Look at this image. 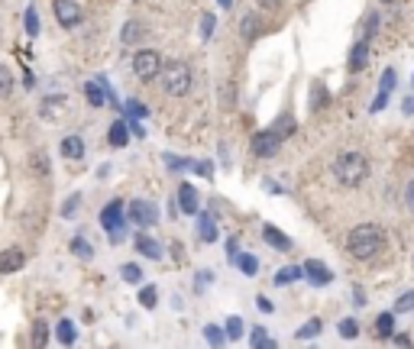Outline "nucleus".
<instances>
[{
  "mask_svg": "<svg viewBox=\"0 0 414 349\" xmlns=\"http://www.w3.org/2000/svg\"><path fill=\"white\" fill-rule=\"evenodd\" d=\"M382 246H386V233L376 223H363V227L349 230L347 236V249L356 259H372L376 253H382Z\"/></svg>",
  "mask_w": 414,
  "mask_h": 349,
  "instance_id": "nucleus-1",
  "label": "nucleus"
},
{
  "mask_svg": "<svg viewBox=\"0 0 414 349\" xmlns=\"http://www.w3.org/2000/svg\"><path fill=\"white\" fill-rule=\"evenodd\" d=\"M333 178L343 185V188H359L363 181L369 178V159L359 155V152H343L333 162Z\"/></svg>",
  "mask_w": 414,
  "mask_h": 349,
  "instance_id": "nucleus-2",
  "label": "nucleus"
},
{
  "mask_svg": "<svg viewBox=\"0 0 414 349\" xmlns=\"http://www.w3.org/2000/svg\"><path fill=\"white\" fill-rule=\"evenodd\" d=\"M162 87H165V94H172V97H185L191 91V68L185 65V62L162 65Z\"/></svg>",
  "mask_w": 414,
  "mask_h": 349,
  "instance_id": "nucleus-3",
  "label": "nucleus"
},
{
  "mask_svg": "<svg viewBox=\"0 0 414 349\" xmlns=\"http://www.w3.org/2000/svg\"><path fill=\"white\" fill-rule=\"evenodd\" d=\"M133 71L140 81H152L156 75H162V58L159 52H152V49H140L136 56H133Z\"/></svg>",
  "mask_w": 414,
  "mask_h": 349,
  "instance_id": "nucleus-4",
  "label": "nucleus"
},
{
  "mask_svg": "<svg viewBox=\"0 0 414 349\" xmlns=\"http://www.w3.org/2000/svg\"><path fill=\"white\" fill-rule=\"evenodd\" d=\"M101 227L110 233L113 243H120L123 239V201H110V204L101 210Z\"/></svg>",
  "mask_w": 414,
  "mask_h": 349,
  "instance_id": "nucleus-5",
  "label": "nucleus"
},
{
  "mask_svg": "<svg viewBox=\"0 0 414 349\" xmlns=\"http://www.w3.org/2000/svg\"><path fill=\"white\" fill-rule=\"evenodd\" d=\"M279 149H282V133L279 130H263L253 136V155H259V159H272Z\"/></svg>",
  "mask_w": 414,
  "mask_h": 349,
  "instance_id": "nucleus-6",
  "label": "nucleus"
},
{
  "mask_svg": "<svg viewBox=\"0 0 414 349\" xmlns=\"http://www.w3.org/2000/svg\"><path fill=\"white\" fill-rule=\"evenodd\" d=\"M52 10H56V19L62 29H75L81 23V7H78L75 0H56Z\"/></svg>",
  "mask_w": 414,
  "mask_h": 349,
  "instance_id": "nucleus-7",
  "label": "nucleus"
},
{
  "mask_svg": "<svg viewBox=\"0 0 414 349\" xmlns=\"http://www.w3.org/2000/svg\"><path fill=\"white\" fill-rule=\"evenodd\" d=\"M130 220L136 223V227H152L156 223V217H159V210H156V204L152 201H130Z\"/></svg>",
  "mask_w": 414,
  "mask_h": 349,
  "instance_id": "nucleus-8",
  "label": "nucleus"
},
{
  "mask_svg": "<svg viewBox=\"0 0 414 349\" xmlns=\"http://www.w3.org/2000/svg\"><path fill=\"white\" fill-rule=\"evenodd\" d=\"M304 275H308L310 284H317V288H324V284H330V278H333V272H330L324 262H317V259H310L308 265H304Z\"/></svg>",
  "mask_w": 414,
  "mask_h": 349,
  "instance_id": "nucleus-9",
  "label": "nucleus"
},
{
  "mask_svg": "<svg viewBox=\"0 0 414 349\" xmlns=\"http://www.w3.org/2000/svg\"><path fill=\"white\" fill-rule=\"evenodd\" d=\"M23 262H26V255H23V249H3L0 253V272L10 275V272H17V269H23Z\"/></svg>",
  "mask_w": 414,
  "mask_h": 349,
  "instance_id": "nucleus-10",
  "label": "nucleus"
},
{
  "mask_svg": "<svg viewBox=\"0 0 414 349\" xmlns=\"http://www.w3.org/2000/svg\"><path fill=\"white\" fill-rule=\"evenodd\" d=\"M146 36H149V29L142 26L140 19H130V23L123 26V33H120V42L123 46H136V42H142Z\"/></svg>",
  "mask_w": 414,
  "mask_h": 349,
  "instance_id": "nucleus-11",
  "label": "nucleus"
},
{
  "mask_svg": "<svg viewBox=\"0 0 414 349\" xmlns=\"http://www.w3.org/2000/svg\"><path fill=\"white\" fill-rule=\"evenodd\" d=\"M85 97L91 107H104L107 104V97H110V91H107V81H88L85 85Z\"/></svg>",
  "mask_w": 414,
  "mask_h": 349,
  "instance_id": "nucleus-12",
  "label": "nucleus"
},
{
  "mask_svg": "<svg viewBox=\"0 0 414 349\" xmlns=\"http://www.w3.org/2000/svg\"><path fill=\"white\" fill-rule=\"evenodd\" d=\"M179 207H181V214H198V210H201L198 191L191 188V185H181V188H179Z\"/></svg>",
  "mask_w": 414,
  "mask_h": 349,
  "instance_id": "nucleus-13",
  "label": "nucleus"
},
{
  "mask_svg": "<svg viewBox=\"0 0 414 349\" xmlns=\"http://www.w3.org/2000/svg\"><path fill=\"white\" fill-rule=\"evenodd\" d=\"M136 253H142L146 259H162V246L156 243L152 236L140 233V236H136Z\"/></svg>",
  "mask_w": 414,
  "mask_h": 349,
  "instance_id": "nucleus-14",
  "label": "nucleus"
},
{
  "mask_svg": "<svg viewBox=\"0 0 414 349\" xmlns=\"http://www.w3.org/2000/svg\"><path fill=\"white\" fill-rule=\"evenodd\" d=\"M58 149H62L65 159H81V155H85V139H81V136H65Z\"/></svg>",
  "mask_w": 414,
  "mask_h": 349,
  "instance_id": "nucleus-15",
  "label": "nucleus"
},
{
  "mask_svg": "<svg viewBox=\"0 0 414 349\" xmlns=\"http://www.w3.org/2000/svg\"><path fill=\"white\" fill-rule=\"evenodd\" d=\"M366 62H369V46H366V39H363V42H356L353 52H349V71H363Z\"/></svg>",
  "mask_w": 414,
  "mask_h": 349,
  "instance_id": "nucleus-16",
  "label": "nucleus"
},
{
  "mask_svg": "<svg viewBox=\"0 0 414 349\" xmlns=\"http://www.w3.org/2000/svg\"><path fill=\"white\" fill-rule=\"evenodd\" d=\"M107 142H110L113 149H123V146L130 142V130H126V123H123V120L113 123L110 133H107Z\"/></svg>",
  "mask_w": 414,
  "mask_h": 349,
  "instance_id": "nucleus-17",
  "label": "nucleus"
},
{
  "mask_svg": "<svg viewBox=\"0 0 414 349\" xmlns=\"http://www.w3.org/2000/svg\"><path fill=\"white\" fill-rule=\"evenodd\" d=\"M263 239L269 246H275V249H282V253H285V249H292V239H288L285 233H279L275 227H263Z\"/></svg>",
  "mask_w": 414,
  "mask_h": 349,
  "instance_id": "nucleus-18",
  "label": "nucleus"
},
{
  "mask_svg": "<svg viewBox=\"0 0 414 349\" xmlns=\"http://www.w3.org/2000/svg\"><path fill=\"white\" fill-rule=\"evenodd\" d=\"M240 36H243L246 42H253V39L259 36V19H256V13H246V17H240Z\"/></svg>",
  "mask_w": 414,
  "mask_h": 349,
  "instance_id": "nucleus-19",
  "label": "nucleus"
},
{
  "mask_svg": "<svg viewBox=\"0 0 414 349\" xmlns=\"http://www.w3.org/2000/svg\"><path fill=\"white\" fill-rule=\"evenodd\" d=\"M198 236L204 239V243H214L217 236H220L217 233V223L207 217V214H198Z\"/></svg>",
  "mask_w": 414,
  "mask_h": 349,
  "instance_id": "nucleus-20",
  "label": "nucleus"
},
{
  "mask_svg": "<svg viewBox=\"0 0 414 349\" xmlns=\"http://www.w3.org/2000/svg\"><path fill=\"white\" fill-rule=\"evenodd\" d=\"M75 323L72 321H58V327H56V340L62 343V346H72V343H75Z\"/></svg>",
  "mask_w": 414,
  "mask_h": 349,
  "instance_id": "nucleus-21",
  "label": "nucleus"
},
{
  "mask_svg": "<svg viewBox=\"0 0 414 349\" xmlns=\"http://www.w3.org/2000/svg\"><path fill=\"white\" fill-rule=\"evenodd\" d=\"M301 275H304V269H295V265H288V269H282V272L275 275V284H279V288H285V284H295Z\"/></svg>",
  "mask_w": 414,
  "mask_h": 349,
  "instance_id": "nucleus-22",
  "label": "nucleus"
},
{
  "mask_svg": "<svg viewBox=\"0 0 414 349\" xmlns=\"http://www.w3.org/2000/svg\"><path fill=\"white\" fill-rule=\"evenodd\" d=\"M376 333L382 337V340H386V337H392V333H395V314H379Z\"/></svg>",
  "mask_w": 414,
  "mask_h": 349,
  "instance_id": "nucleus-23",
  "label": "nucleus"
},
{
  "mask_svg": "<svg viewBox=\"0 0 414 349\" xmlns=\"http://www.w3.org/2000/svg\"><path fill=\"white\" fill-rule=\"evenodd\" d=\"M72 253H75L78 259H91V255H94V246L88 243L85 236H75V239H72Z\"/></svg>",
  "mask_w": 414,
  "mask_h": 349,
  "instance_id": "nucleus-24",
  "label": "nucleus"
},
{
  "mask_svg": "<svg viewBox=\"0 0 414 349\" xmlns=\"http://www.w3.org/2000/svg\"><path fill=\"white\" fill-rule=\"evenodd\" d=\"M249 343H253L256 349H259V346L272 349V346H275V340H272V337H269V333H265V327H256V330H253V337H249Z\"/></svg>",
  "mask_w": 414,
  "mask_h": 349,
  "instance_id": "nucleus-25",
  "label": "nucleus"
},
{
  "mask_svg": "<svg viewBox=\"0 0 414 349\" xmlns=\"http://www.w3.org/2000/svg\"><path fill=\"white\" fill-rule=\"evenodd\" d=\"M29 165H33V171H36L39 178H46V175H49V159H46V152H33Z\"/></svg>",
  "mask_w": 414,
  "mask_h": 349,
  "instance_id": "nucleus-26",
  "label": "nucleus"
},
{
  "mask_svg": "<svg viewBox=\"0 0 414 349\" xmlns=\"http://www.w3.org/2000/svg\"><path fill=\"white\" fill-rule=\"evenodd\" d=\"M156 301H159V291H156V284H146L140 291V304L146 307V311H152L156 307Z\"/></svg>",
  "mask_w": 414,
  "mask_h": 349,
  "instance_id": "nucleus-27",
  "label": "nucleus"
},
{
  "mask_svg": "<svg viewBox=\"0 0 414 349\" xmlns=\"http://www.w3.org/2000/svg\"><path fill=\"white\" fill-rule=\"evenodd\" d=\"M120 275H123V282L126 284H140L142 282V272H140V265H133V262H126L120 269Z\"/></svg>",
  "mask_w": 414,
  "mask_h": 349,
  "instance_id": "nucleus-28",
  "label": "nucleus"
},
{
  "mask_svg": "<svg viewBox=\"0 0 414 349\" xmlns=\"http://www.w3.org/2000/svg\"><path fill=\"white\" fill-rule=\"evenodd\" d=\"M204 340L210 343V346H220V343L226 340V330H220V327H214V323H207V327H204Z\"/></svg>",
  "mask_w": 414,
  "mask_h": 349,
  "instance_id": "nucleus-29",
  "label": "nucleus"
},
{
  "mask_svg": "<svg viewBox=\"0 0 414 349\" xmlns=\"http://www.w3.org/2000/svg\"><path fill=\"white\" fill-rule=\"evenodd\" d=\"M13 94V71L0 65V97H10Z\"/></svg>",
  "mask_w": 414,
  "mask_h": 349,
  "instance_id": "nucleus-30",
  "label": "nucleus"
},
{
  "mask_svg": "<svg viewBox=\"0 0 414 349\" xmlns=\"http://www.w3.org/2000/svg\"><path fill=\"white\" fill-rule=\"evenodd\" d=\"M340 337H343V340H356V337H359V323L353 321V317L340 321Z\"/></svg>",
  "mask_w": 414,
  "mask_h": 349,
  "instance_id": "nucleus-31",
  "label": "nucleus"
},
{
  "mask_svg": "<svg viewBox=\"0 0 414 349\" xmlns=\"http://www.w3.org/2000/svg\"><path fill=\"white\" fill-rule=\"evenodd\" d=\"M46 343H49V327H46V321H39L33 327V346H46Z\"/></svg>",
  "mask_w": 414,
  "mask_h": 349,
  "instance_id": "nucleus-32",
  "label": "nucleus"
},
{
  "mask_svg": "<svg viewBox=\"0 0 414 349\" xmlns=\"http://www.w3.org/2000/svg\"><path fill=\"white\" fill-rule=\"evenodd\" d=\"M317 333H320V321L317 317H310L301 330H298V340H310V337H317Z\"/></svg>",
  "mask_w": 414,
  "mask_h": 349,
  "instance_id": "nucleus-33",
  "label": "nucleus"
},
{
  "mask_svg": "<svg viewBox=\"0 0 414 349\" xmlns=\"http://www.w3.org/2000/svg\"><path fill=\"white\" fill-rule=\"evenodd\" d=\"M233 262H236V265H240V269H243V272H246V275H256V272H259V262H256L253 255H236Z\"/></svg>",
  "mask_w": 414,
  "mask_h": 349,
  "instance_id": "nucleus-34",
  "label": "nucleus"
},
{
  "mask_svg": "<svg viewBox=\"0 0 414 349\" xmlns=\"http://www.w3.org/2000/svg\"><path fill=\"white\" fill-rule=\"evenodd\" d=\"M224 330H226V337H230V340H240V337H243V321H240V317H230Z\"/></svg>",
  "mask_w": 414,
  "mask_h": 349,
  "instance_id": "nucleus-35",
  "label": "nucleus"
},
{
  "mask_svg": "<svg viewBox=\"0 0 414 349\" xmlns=\"http://www.w3.org/2000/svg\"><path fill=\"white\" fill-rule=\"evenodd\" d=\"M26 33H29V36H39V13H36V7L26 10Z\"/></svg>",
  "mask_w": 414,
  "mask_h": 349,
  "instance_id": "nucleus-36",
  "label": "nucleus"
},
{
  "mask_svg": "<svg viewBox=\"0 0 414 349\" xmlns=\"http://www.w3.org/2000/svg\"><path fill=\"white\" fill-rule=\"evenodd\" d=\"M411 307H414V291H405V294H401V298L395 301V311L401 314V311H411Z\"/></svg>",
  "mask_w": 414,
  "mask_h": 349,
  "instance_id": "nucleus-37",
  "label": "nucleus"
},
{
  "mask_svg": "<svg viewBox=\"0 0 414 349\" xmlns=\"http://www.w3.org/2000/svg\"><path fill=\"white\" fill-rule=\"evenodd\" d=\"M214 26H217V19L210 17V13H204V17H201V36H210V33H214Z\"/></svg>",
  "mask_w": 414,
  "mask_h": 349,
  "instance_id": "nucleus-38",
  "label": "nucleus"
},
{
  "mask_svg": "<svg viewBox=\"0 0 414 349\" xmlns=\"http://www.w3.org/2000/svg\"><path fill=\"white\" fill-rule=\"evenodd\" d=\"M78 204H81V194H72V198L65 201V207H62V217H72L78 210Z\"/></svg>",
  "mask_w": 414,
  "mask_h": 349,
  "instance_id": "nucleus-39",
  "label": "nucleus"
},
{
  "mask_svg": "<svg viewBox=\"0 0 414 349\" xmlns=\"http://www.w3.org/2000/svg\"><path fill=\"white\" fill-rule=\"evenodd\" d=\"M395 81H398V75H395V71H392V68H388L386 75H382V85H379V87H382V91H386V94H388V91L395 87Z\"/></svg>",
  "mask_w": 414,
  "mask_h": 349,
  "instance_id": "nucleus-40",
  "label": "nucleus"
},
{
  "mask_svg": "<svg viewBox=\"0 0 414 349\" xmlns=\"http://www.w3.org/2000/svg\"><path fill=\"white\" fill-rule=\"evenodd\" d=\"M275 130L282 133V136H288V133L295 130V123H292V117H282V120H279V126H275Z\"/></svg>",
  "mask_w": 414,
  "mask_h": 349,
  "instance_id": "nucleus-41",
  "label": "nucleus"
},
{
  "mask_svg": "<svg viewBox=\"0 0 414 349\" xmlns=\"http://www.w3.org/2000/svg\"><path fill=\"white\" fill-rule=\"evenodd\" d=\"M126 110H130L133 117H146V107H142V104H136V101H130V107H126Z\"/></svg>",
  "mask_w": 414,
  "mask_h": 349,
  "instance_id": "nucleus-42",
  "label": "nucleus"
},
{
  "mask_svg": "<svg viewBox=\"0 0 414 349\" xmlns=\"http://www.w3.org/2000/svg\"><path fill=\"white\" fill-rule=\"evenodd\" d=\"M405 201H408V210H411V214H414V181H411V185H408V188H405Z\"/></svg>",
  "mask_w": 414,
  "mask_h": 349,
  "instance_id": "nucleus-43",
  "label": "nucleus"
},
{
  "mask_svg": "<svg viewBox=\"0 0 414 349\" xmlns=\"http://www.w3.org/2000/svg\"><path fill=\"white\" fill-rule=\"evenodd\" d=\"M376 26H379V17H376V13H369V23H366V36H372V33H376Z\"/></svg>",
  "mask_w": 414,
  "mask_h": 349,
  "instance_id": "nucleus-44",
  "label": "nucleus"
},
{
  "mask_svg": "<svg viewBox=\"0 0 414 349\" xmlns=\"http://www.w3.org/2000/svg\"><path fill=\"white\" fill-rule=\"evenodd\" d=\"M256 3H259V10H275L282 0H256Z\"/></svg>",
  "mask_w": 414,
  "mask_h": 349,
  "instance_id": "nucleus-45",
  "label": "nucleus"
},
{
  "mask_svg": "<svg viewBox=\"0 0 414 349\" xmlns=\"http://www.w3.org/2000/svg\"><path fill=\"white\" fill-rule=\"evenodd\" d=\"M386 91H379V97H376V101H372V110H382V107H386Z\"/></svg>",
  "mask_w": 414,
  "mask_h": 349,
  "instance_id": "nucleus-46",
  "label": "nucleus"
},
{
  "mask_svg": "<svg viewBox=\"0 0 414 349\" xmlns=\"http://www.w3.org/2000/svg\"><path fill=\"white\" fill-rule=\"evenodd\" d=\"M256 304H259V311H265V314H272V311H275V307H272V301H269V298H259V301H256Z\"/></svg>",
  "mask_w": 414,
  "mask_h": 349,
  "instance_id": "nucleus-47",
  "label": "nucleus"
},
{
  "mask_svg": "<svg viewBox=\"0 0 414 349\" xmlns=\"http://www.w3.org/2000/svg\"><path fill=\"white\" fill-rule=\"evenodd\" d=\"M210 278H214V275H210V272H201V275H198V291H201V288H204V284H210Z\"/></svg>",
  "mask_w": 414,
  "mask_h": 349,
  "instance_id": "nucleus-48",
  "label": "nucleus"
},
{
  "mask_svg": "<svg viewBox=\"0 0 414 349\" xmlns=\"http://www.w3.org/2000/svg\"><path fill=\"white\" fill-rule=\"evenodd\" d=\"M220 7H233V0H220Z\"/></svg>",
  "mask_w": 414,
  "mask_h": 349,
  "instance_id": "nucleus-49",
  "label": "nucleus"
},
{
  "mask_svg": "<svg viewBox=\"0 0 414 349\" xmlns=\"http://www.w3.org/2000/svg\"><path fill=\"white\" fill-rule=\"evenodd\" d=\"M382 3H392V0H382Z\"/></svg>",
  "mask_w": 414,
  "mask_h": 349,
  "instance_id": "nucleus-50",
  "label": "nucleus"
}]
</instances>
